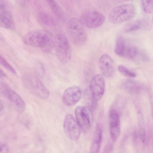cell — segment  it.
I'll return each mask as SVG.
<instances>
[{
    "label": "cell",
    "mask_w": 153,
    "mask_h": 153,
    "mask_svg": "<svg viewBox=\"0 0 153 153\" xmlns=\"http://www.w3.org/2000/svg\"><path fill=\"white\" fill-rule=\"evenodd\" d=\"M82 92L80 89L77 86L70 87L64 91L62 96L64 103L68 106L75 105L80 100Z\"/></svg>",
    "instance_id": "cell-12"
},
{
    "label": "cell",
    "mask_w": 153,
    "mask_h": 153,
    "mask_svg": "<svg viewBox=\"0 0 153 153\" xmlns=\"http://www.w3.org/2000/svg\"><path fill=\"white\" fill-rule=\"evenodd\" d=\"M47 1L52 12L59 19H63L64 14L59 4L54 0H47Z\"/></svg>",
    "instance_id": "cell-17"
},
{
    "label": "cell",
    "mask_w": 153,
    "mask_h": 153,
    "mask_svg": "<svg viewBox=\"0 0 153 153\" xmlns=\"http://www.w3.org/2000/svg\"><path fill=\"white\" fill-rule=\"evenodd\" d=\"M151 108L152 113V116L153 120V102H152L151 103Z\"/></svg>",
    "instance_id": "cell-28"
},
{
    "label": "cell",
    "mask_w": 153,
    "mask_h": 153,
    "mask_svg": "<svg viewBox=\"0 0 153 153\" xmlns=\"http://www.w3.org/2000/svg\"><path fill=\"white\" fill-rule=\"evenodd\" d=\"M138 53L137 48L134 46H130L126 49L124 56L129 59H133L135 58Z\"/></svg>",
    "instance_id": "cell-22"
},
{
    "label": "cell",
    "mask_w": 153,
    "mask_h": 153,
    "mask_svg": "<svg viewBox=\"0 0 153 153\" xmlns=\"http://www.w3.org/2000/svg\"><path fill=\"white\" fill-rule=\"evenodd\" d=\"M6 76V75L5 73L4 72V71L2 70L1 69L0 71V77L1 78H3L4 77H5Z\"/></svg>",
    "instance_id": "cell-27"
},
{
    "label": "cell",
    "mask_w": 153,
    "mask_h": 153,
    "mask_svg": "<svg viewBox=\"0 0 153 153\" xmlns=\"http://www.w3.org/2000/svg\"><path fill=\"white\" fill-rule=\"evenodd\" d=\"M0 153H8L9 149L8 146L5 143L1 142L0 143Z\"/></svg>",
    "instance_id": "cell-25"
},
{
    "label": "cell",
    "mask_w": 153,
    "mask_h": 153,
    "mask_svg": "<svg viewBox=\"0 0 153 153\" xmlns=\"http://www.w3.org/2000/svg\"><path fill=\"white\" fill-rule=\"evenodd\" d=\"M0 24L2 27L9 29H14V23L12 14L6 8L4 1H0Z\"/></svg>",
    "instance_id": "cell-13"
},
{
    "label": "cell",
    "mask_w": 153,
    "mask_h": 153,
    "mask_svg": "<svg viewBox=\"0 0 153 153\" xmlns=\"http://www.w3.org/2000/svg\"><path fill=\"white\" fill-rule=\"evenodd\" d=\"M122 85L125 90L131 92H137L140 90V85L137 83L128 79L124 81Z\"/></svg>",
    "instance_id": "cell-18"
},
{
    "label": "cell",
    "mask_w": 153,
    "mask_h": 153,
    "mask_svg": "<svg viewBox=\"0 0 153 153\" xmlns=\"http://www.w3.org/2000/svg\"></svg>",
    "instance_id": "cell-29"
},
{
    "label": "cell",
    "mask_w": 153,
    "mask_h": 153,
    "mask_svg": "<svg viewBox=\"0 0 153 153\" xmlns=\"http://www.w3.org/2000/svg\"><path fill=\"white\" fill-rule=\"evenodd\" d=\"M23 78L25 86L31 93L40 99L46 100L48 98L49 91L37 76L29 74L24 75Z\"/></svg>",
    "instance_id": "cell-2"
},
{
    "label": "cell",
    "mask_w": 153,
    "mask_h": 153,
    "mask_svg": "<svg viewBox=\"0 0 153 153\" xmlns=\"http://www.w3.org/2000/svg\"><path fill=\"white\" fill-rule=\"evenodd\" d=\"M109 128L112 140L115 142L118 139L120 133V116L117 110L112 108L110 110L109 116Z\"/></svg>",
    "instance_id": "cell-11"
},
{
    "label": "cell",
    "mask_w": 153,
    "mask_h": 153,
    "mask_svg": "<svg viewBox=\"0 0 153 153\" xmlns=\"http://www.w3.org/2000/svg\"><path fill=\"white\" fill-rule=\"evenodd\" d=\"M126 48L124 38L119 37L117 39L115 48V52L117 55L123 57L124 56Z\"/></svg>",
    "instance_id": "cell-19"
},
{
    "label": "cell",
    "mask_w": 153,
    "mask_h": 153,
    "mask_svg": "<svg viewBox=\"0 0 153 153\" xmlns=\"http://www.w3.org/2000/svg\"><path fill=\"white\" fill-rule=\"evenodd\" d=\"M99 66L102 74L105 76L109 77L113 74L115 65L111 57L106 54H104L100 57Z\"/></svg>",
    "instance_id": "cell-14"
},
{
    "label": "cell",
    "mask_w": 153,
    "mask_h": 153,
    "mask_svg": "<svg viewBox=\"0 0 153 153\" xmlns=\"http://www.w3.org/2000/svg\"><path fill=\"white\" fill-rule=\"evenodd\" d=\"M103 131L102 125H97L93 134L89 153H99L102 142Z\"/></svg>",
    "instance_id": "cell-15"
},
{
    "label": "cell",
    "mask_w": 153,
    "mask_h": 153,
    "mask_svg": "<svg viewBox=\"0 0 153 153\" xmlns=\"http://www.w3.org/2000/svg\"><path fill=\"white\" fill-rule=\"evenodd\" d=\"M65 133L70 139L76 140L80 135V127L73 116L68 114L65 117L63 124Z\"/></svg>",
    "instance_id": "cell-10"
},
{
    "label": "cell",
    "mask_w": 153,
    "mask_h": 153,
    "mask_svg": "<svg viewBox=\"0 0 153 153\" xmlns=\"http://www.w3.org/2000/svg\"><path fill=\"white\" fill-rule=\"evenodd\" d=\"M80 21L84 26L90 28H95L101 26L105 22V16L99 12L94 10L83 13Z\"/></svg>",
    "instance_id": "cell-8"
},
{
    "label": "cell",
    "mask_w": 153,
    "mask_h": 153,
    "mask_svg": "<svg viewBox=\"0 0 153 153\" xmlns=\"http://www.w3.org/2000/svg\"><path fill=\"white\" fill-rule=\"evenodd\" d=\"M68 34L74 43L76 45H82L87 39V33L80 20L75 18L69 19L67 24Z\"/></svg>",
    "instance_id": "cell-3"
},
{
    "label": "cell",
    "mask_w": 153,
    "mask_h": 153,
    "mask_svg": "<svg viewBox=\"0 0 153 153\" xmlns=\"http://www.w3.org/2000/svg\"><path fill=\"white\" fill-rule=\"evenodd\" d=\"M140 3L142 8L145 12L151 13L153 12V0H142Z\"/></svg>",
    "instance_id": "cell-21"
},
{
    "label": "cell",
    "mask_w": 153,
    "mask_h": 153,
    "mask_svg": "<svg viewBox=\"0 0 153 153\" xmlns=\"http://www.w3.org/2000/svg\"><path fill=\"white\" fill-rule=\"evenodd\" d=\"M75 114L76 121L80 128L84 132L88 131L92 119L91 109L87 106H79L75 108Z\"/></svg>",
    "instance_id": "cell-9"
},
{
    "label": "cell",
    "mask_w": 153,
    "mask_h": 153,
    "mask_svg": "<svg viewBox=\"0 0 153 153\" xmlns=\"http://www.w3.org/2000/svg\"><path fill=\"white\" fill-rule=\"evenodd\" d=\"M141 27V23L139 20H135L130 22L124 27V30L125 32H128L139 29Z\"/></svg>",
    "instance_id": "cell-20"
},
{
    "label": "cell",
    "mask_w": 153,
    "mask_h": 153,
    "mask_svg": "<svg viewBox=\"0 0 153 153\" xmlns=\"http://www.w3.org/2000/svg\"><path fill=\"white\" fill-rule=\"evenodd\" d=\"M136 15L134 6L131 4L117 6L110 12L108 20L112 24L121 23L133 18Z\"/></svg>",
    "instance_id": "cell-4"
},
{
    "label": "cell",
    "mask_w": 153,
    "mask_h": 153,
    "mask_svg": "<svg viewBox=\"0 0 153 153\" xmlns=\"http://www.w3.org/2000/svg\"><path fill=\"white\" fill-rule=\"evenodd\" d=\"M89 88L92 99V107L94 108L104 93L105 82L103 76L100 74L94 75L90 80Z\"/></svg>",
    "instance_id": "cell-6"
},
{
    "label": "cell",
    "mask_w": 153,
    "mask_h": 153,
    "mask_svg": "<svg viewBox=\"0 0 153 153\" xmlns=\"http://www.w3.org/2000/svg\"><path fill=\"white\" fill-rule=\"evenodd\" d=\"M117 69L121 74L125 76L130 77H134L136 76L134 72L130 71L123 65H119Z\"/></svg>",
    "instance_id": "cell-23"
},
{
    "label": "cell",
    "mask_w": 153,
    "mask_h": 153,
    "mask_svg": "<svg viewBox=\"0 0 153 153\" xmlns=\"http://www.w3.org/2000/svg\"><path fill=\"white\" fill-rule=\"evenodd\" d=\"M0 62L1 64L4 68L15 74H16V72L14 68L1 55L0 57Z\"/></svg>",
    "instance_id": "cell-24"
},
{
    "label": "cell",
    "mask_w": 153,
    "mask_h": 153,
    "mask_svg": "<svg viewBox=\"0 0 153 153\" xmlns=\"http://www.w3.org/2000/svg\"><path fill=\"white\" fill-rule=\"evenodd\" d=\"M23 41L26 45L39 48L45 52H50L54 47V38L49 31L44 29L31 31L23 37Z\"/></svg>",
    "instance_id": "cell-1"
},
{
    "label": "cell",
    "mask_w": 153,
    "mask_h": 153,
    "mask_svg": "<svg viewBox=\"0 0 153 153\" xmlns=\"http://www.w3.org/2000/svg\"><path fill=\"white\" fill-rule=\"evenodd\" d=\"M113 146L110 142L108 143L105 146L102 153H112Z\"/></svg>",
    "instance_id": "cell-26"
},
{
    "label": "cell",
    "mask_w": 153,
    "mask_h": 153,
    "mask_svg": "<svg viewBox=\"0 0 153 153\" xmlns=\"http://www.w3.org/2000/svg\"><path fill=\"white\" fill-rule=\"evenodd\" d=\"M38 19L39 23L45 27H54L56 24L55 19L53 16L45 12L39 13L38 16Z\"/></svg>",
    "instance_id": "cell-16"
},
{
    "label": "cell",
    "mask_w": 153,
    "mask_h": 153,
    "mask_svg": "<svg viewBox=\"0 0 153 153\" xmlns=\"http://www.w3.org/2000/svg\"><path fill=\"white\" fill-rule=\"evenodd\" d=\"M0 91L3 96L8 100L19 113H22L25 110V103L21 97L7 84L4 82L0 83Z\"/></svg>",
    "instance_id": "cell-7"
},
{
    "label": "cell",
    "mask_w": 153,
    "mask_h": 153,
    "mask_svg": "<svg viewBox=\"0 0 153 153\" xmlns=\"http://www.w3.org/2000/svg\"><path fill=\"white\" fill-rule=\"evenodd\" d=\"M54 47L59 60L63 63L69 61L71 57V47L66 37L63 34H59L54 38Z\"/></svg>",
    "instance_id": "cell-5"
}]
</instances>
